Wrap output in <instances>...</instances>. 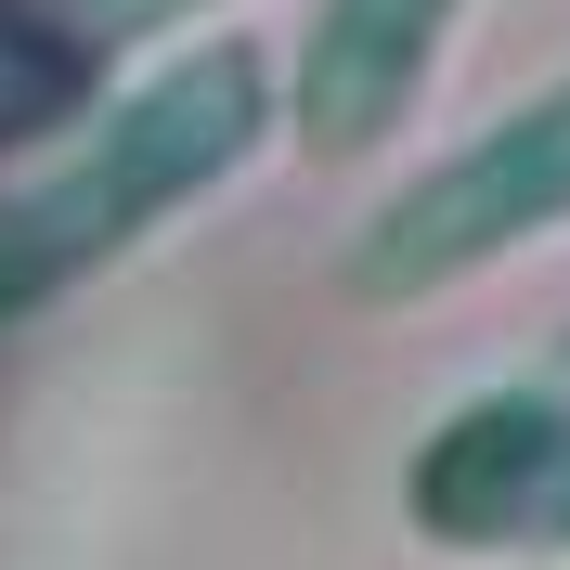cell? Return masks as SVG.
Segmentation results:
<instances>
[{"label":"cell","mask_w":570,"mask_h":570,"mask_svg":"<svg viewBox=\"0 0 570 570\" xmlns=\"http://www.w3.org/2000/svg\"><path fill=\"white\" fill-rule=\"evenodd\" d=\"M454 13H466V0H324L312 39H298V91H285L298 156H324V169L376 156V142L415 117V91H428V66H441Z\"/></svg>","instance_id":"277c9868"},{"label":"cell","mask_w":570,"mask_h":570,"mask_svg":"<svg viewBox=\"0 0 570 570\" xmlns=\"http://www.w3.org/2000/svg\"><path fill=\"white\" fill-rule=\"evenodd\" d=\"M570 220V78H544L532 105H505L480 142H454L428 181H402L363 220L351 285L363 298H441V285L493 273L505 247H532Z\"/></svg>","instance_id":"7a4b0ae2"},{"label":"cell","mask_w":570,"mask_h":570,"mask_svg":"<svg viewBox=\"0 0 570 570\" xmlns=\"http://www.w3.org/2000/svg\"><path fill=\"white\" fill-rule=\"evenodd\" d=\"M558 544H570V532H558Z\"/></svg>","instance_id":"52a82bcc"},{"label":"cell","mask_w":570,"mask_h":570,"mask_svg":"<svg viewBox=\"0 0 570 570\" xmlns=\"http://www.w3.org/2000/svg\"><path fill=\"white\" fill-rule=\"evenodd\" d=\"M195 0H78V27L91 39H156V27H181Z\"/></svg>","instance_id":"8992f818"},{"label":"cell","mask_w":570,"mask_h":570,"mask_svg":"<svg viewBox=\"0 0 570 570\" xmlns=\"http://www.w3.org/2000/svg\"><path fill=\"white\" fill-rule=\"evenodd\" d=\"M273 66H259L247 39H181L156 78H130L105 105V130L52 156L27 195H0V324L52 312L66 285H91L117 247H142L169 208L220 195V181L259 156L273 130Z\"/></svg>","instance_id":"6da1fadb"},{"label":"cell","mask_w":570,"mask_h":570,"mask_svg":"<svg viewBox=\"0 0 570 570\" xmlns=\"http://www.w3.org/2000/svg\"><path fill=\"white\" fill-rule=\"evenodd\" d=\"M402 519L454 558L570 532V402L558 390H466L402 466Z\"/></svg>","instance_id":"3957f363"},{"label":"cell","mask_w":570,"mask_h":570,"mask_svg":"<svg viewBox=\"0 0 570 570\" xmlns=\"http://www.w3.org/2000/svg\"><path fill=\"white\" fill-rule=\"evenodd\" d=\"M27 105H52V52H39V39H13L0 27V130H13V117Z\"/></svg>","instance_id":"5b68a950"}]
</instances>
